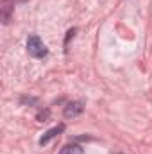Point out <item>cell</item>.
Listing matches in <instances>:
<instances>
[{"mask_svg": "<svg viewBox=\"0 0 152 154\" xmlns=\"http://www.w3.org/2000/svg\"><path fill=\"white\" fill-rule=\"evenodd\" d=\"M82 109H84V104L82 102H70V104H66L65 106V111H63V115L66 116V118H75L82 113Z\"/></svg>", "mask_w": 152, "mask_h": 154, "instance_id": "obj_2", "label": "cell"}, {"mask_svg": "<svg viewBox=\"0 0 152 154\" xmlns=\"http://www.w3.org/2000/svg\"><path fill=\"white\" fill-rule=\"evenodd\" d=\"M27 50H29V54H31L32 57H36V59H41V57H45V56L48 54V48L45 47V43H43L36 34L29 36V39H27Z\"/></svg>", "mask_w": 152, "mask_h": 154, "instance_id": "obj_1", "label": "cell"}, {"mask_svg": "<svg viewBox=\"0 0 152 154\" xmlns=\"http://www.w3.org/2000/svg\"><path fill=\"white\" fill-rule=\"evenodd\" d=\"M63 131H65V125H63V124H59V125H56V127L48 129V131H47V133L39 138V145H47L50 140H54V138H56L59 133H63Z\"/></svg>", "mask_w": 152, "mask_h": 154, "instance_id": "obj_3", "label": "cell"}, {"mask_svg": "<svg viewBox=\"0 0 152 154\" xmlns=\"http://www.w3.org/2000/svg\"><path fill=\"white\" fill-rule=\"evenodd\" d=\"M59 154H84V149H82L81 145L72 143V145H65V147L61 149V152H59Z\"/></svg>", "mask_w": 152, "mask_h": 154, "instance_id": "obj_4", "label": "cell"}]
</instances>
